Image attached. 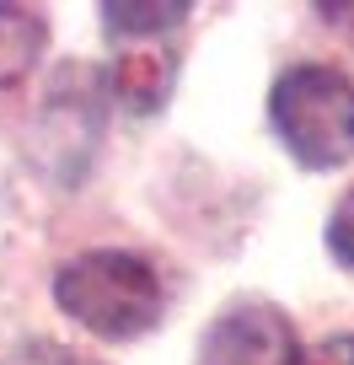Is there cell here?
<instances>
[{"label": "cell", "instance_id": "1", "mask_svg": "<svg viewBox=\"0 0 354 365\" xmlns=\"http://www.w3.org/2000/svg\"><path fill=\"white\" fill-rule=\"evenodd\" d=\"M54 301L97 339H140L161 317V279L145 258L103 247L70 258L54 274Z\"/></svg>", "mask_w": 354, "mask_h": 365}, {"label": "cell", "instance_id": "2", "mask_svg": "<svg viewBox=\"0 0 354 365\" xmlns=\"http://www.w3.org/2000/svg\"><path fill=\"white\" fill-rule=\"evenodd\" d=\"M279 140L306 167H343L354 156V81L333 65H296L269 97Z\"/></svg>", "mask_w": 354, "mask_h": 365}, {"label": "cell", "instance_id": "3", "mask_svg": "<svg viewBox=\"0 0 354 365\" xmlns=\"http://www.w3.org/2000/svg\"><path fill=\"white\" fill-rule=\"evenodd\" d=\"M199 365H306V354H301L285 312L247 301V307L220 312L204 328Z\"/></svg>", "mask_w": 354, "mask_h": 365}, {"label": "cell", "instance_id": "4", "mask_svg": "<svg viewBox=\"0 0 354 365\" xmlns=\"http://www.w3.org/2000/svg\"><path fill=\"white\" fill-rule=\"evenodd\" d=\"M172 76H177V54L167 48V38L124 43V54L113 59V97L129 113H156L172 91Z\"/></svg>", "mask_w": 354, "mask_h": 365}, {"label": "cell", "instance_id": "5", "mask_svg": "<svg viewBox=\"0 0 354 365\" xmlns=\"http://www.w3.org/2000/svg\"><path fill=\"white\" fill-rule=\"evenodd\" d=\"M48 43V22L33 6H0V86H16L38 65Z\"/></svg>", "mask_w": 354, "mask_h": 365}, {"label": "cell", "instance_id": "6", "mask_svg": "<svg viewBox=\"0 0 354 365\" xmlns=\"http://www.w3.org/2000/svg\"><path fill=\"white\" fill-rule=\"evenodd\" d=\"M188 22L183 0H156V6H103V27L113 43H140V38H167Z\"/></svg>", "mask_w": 354, "mask_h": 365}, {"label": "cell", "instance_id": "7", "mask_svg": "<svg viewBox=\"0 0 354 365\" xmlns=\"http://www.w3.org/2000/svg\"><path fill=\"white\" fill-rule=\"evenodd\" d=\"M328 247H333L338 263L354 269V188L338 199V210H333V220H328Z\"/></svg>", "mask_w": 354, "mask_h": 365}, {"label": "cell", "instance_id": "8", "mask_svg": "<svg viewBox=\"0 0 354 365\" xmlns=\"http://www.w3.org/2000/svg\"><path fill=\"white\" fill-rule=\"evenodd\" d=\"M11 365H97V360H86V354L65 349V344H27V349L16 354Z\"/></svg>", "mask_w": 354, "mask_h": 365}, {"label": "cell", "instance_id": "9", "mask_svg": "<svg viewBox=\"0 0 354 365\" xmlns=\"http://www.w3.org/2000/svg\"><path fill=\"white\" fill-rule=\"evenodd\" d=\"M306 365H354V339H349V333H338V339L317 344V349L306 354Z\"/></svg>", "mask_w": 354, "mask_h": 365}]
</instances>
